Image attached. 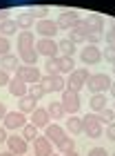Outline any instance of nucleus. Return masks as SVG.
Masks as SVG:
<instances>
[{
  "label": "nucleus",
  "mask_w": 115,
  "mask_h": 156,
  "mask_svg": "<svg viewBox=\"0 0 115 156\" xmlns=\"http://www.w3.org/2000/svg\"><path fill=\"white\" fill-rule=\"evenodd\" d=\"M111 85H113V80L109 74H91L84 87H89L91 94H104V91L111 89Z\"/></svg>",
  "instance_id": "1"
},
{
  "label": "nucleus",
  "mask_w": 115,
  "mask_h": 156,
  "mask_svg": "<svg viewBox=\"0 0 115 156\" xmlns=\"http://www.w3.org/2000/svg\"><path fill=\"white\" fill-rule=\"evenodd\" d=\"M60 103H62V107L64 112H67L69 116H73L80 112L82 107V98H80V91H71V89H64L62 91V98H60Z\"/></svg>",
  "instance_id": "2"
},
{
  "label": "nucleus",
  "mask_w": 115,
  "mask_h": 156,
  "mask_svg": "<svg viewBox=\"0 0 115 156\" xmlns=\"http://www.w3.org/2000/svg\"><path fill=\"white\" fill-rule=\"evenodd\" d=\"M82 125H84V129L82 134H86L89 138H97V136H102V120H100L97 114H86L82 116Z\"/></svg>",
  "instance_id": "3"
},
{
  "label": "nucleus",
  "mask_w": 115,
  "mask_h": 156,
  "mask_svg": "<svg viewBox=\"0 0 115 156\" xmlns=\"http://www.w3.org/2000/svg\"><path fill=\"white\" fill-rule=\"evenodd\" d=\"M89 69H84V67H80V69H73V72L69 74V78H67V89H71V91H80L84 85H86V80H89Z\"/></svg>",
  "instance_id": "4"
},
{
  "label": "nucleus",
  "mask_w": 115,
  "mask_h": 156,
  "mask_svg": "<svg viewBox=\"0 0 115 156\" xmlns=\"http://www.w3.org/2000/svg\"><path fill=\"white\" fill-rule=\"evenodd\" d=\"M40 87L44 89V94H53V91H64V87H67V80L55 74V76H42L40 78Z\"/></svg>",
  "instance_id": "5"
},
{
  "label": "nucleus",
  "mask_w": 115,
  "mask_h": 156,
  "mask_svg": "<svg viewBox=\"0 0 115 156\" xmlns=\"http://www.w3.org/2000/svg\"><path fill=\"white\" fill-rule=\"evenodd\" d=\"M18 78H22V80L27 85H35V83H40V69L35 67V65H20L18 67V72H16Z\"/></svg>",
  "instance_id": "6"
},
{
  "label": "nucleus",
  "mask_w": 115,
  "mask_h": 156,
  "mask_svg": "<svg viewBox=\"0 0 115 156\" xmlns=\"http://www.w3.org/2000/svg\"><path fill=\"white\" fill-rule=\"evenodd\" d=\"M80 58H82L84 65H97L102 60V49L97 45H84L82 51H80Z\"/></svg>",
  "instance_id": "7"
},
{
  "label": "nucleus",
  "mask_w": 115,
  "mask_h": 156,
  "mask_svg": "<svg viewBox=\"0 0 115 156\" xmlns=\"http://www.w3.org/2000/svg\"><path fill=\"white\" fill-rule=\"evenodd\" d=\"M77 23H80V13L75 9H64L60 16H58V27H60V29H73Z\"/></svg>",
  "instance_id": "8"
},
{
  "label": "nucleus",
  "mask_w": 115,
  "mask_h": 156,
  "mask_svg": "<svg viewBox=\"0 0 115 156\" xmlns=\"http://www.w3.org/2000/svg\"><path fill=\"white\" fill-rule=\"evenodd\" d=\"M35 51L40 56H47V58H55L58 56V42L53 38H40L35 42Z\"/></svg>",
  "instance_id": "9"
},
{
  "label": "nucleus",
  "mask_w": 115,
  "mask_h": 156,
  "mask_svg": "<svg viewBox=\"0 0 115 156\" xmlns=\"http://www.w3.org/2000/svg\"><path fill=\"white\" fill-rule=\"evenodd\" d=\"M27 140L22 136H18V134H11L9 138H7V150H9L11 154H16V156H25L27 154Z\"/></svg>",
  "instance_id": "10"
},
{
  "label": "nucleus",
  "mask_w": 115,
  "mask_h": 156,
  "mask_svg": "<svg viewBox=\"0 0 115 156\" xmlns=\"http://www.w3.org/2000/svg\"><path fill=\"white\" fill-rule=\"evenodd\" d=\"M58 29H60V27H58L55 20H47V18L38 20V25H35V31H38L42 38H53L58 34Z\"/></svg>",
  "instance_id": "11"
},
{
  "label": "nucleus",
  "mask_w": 115,
  "mask_h": 156,
  "mask_svg": "<svg viewBox=\"0 0 115 156\" xmlns=\"http://www.w3.org/2000/svg\"><path fill=\"white\" fill-rule=\"evenodd\" d=\"M33 154L35 156H53V143L47 136H38L33 140Z\"/></svg>",
  "instance_id": "12"
},
{
  "label": "nucleus",
  "mask_w": 115,
  "mask_h": 156,
  "mask_svg": "<svg viewBox=\"0 0 115 156\" xmlns=\"http://www.w3.org/2000/svg\"><path fill=\"white\" fill-rule=\"evenodd\" d=\"M27 125V118L22 112H7L5 116V129H20Z\"/></svg>",
  "instance_id": "13"
},
{
  "label": "nucleus",
  "mask_w": 115,
  "mask_h": 156,
  "mask_svg": "<svg viewBox=\"0 0 115 156\" xmlns=\"http://www.w3.org/2000/svg\"><path fill=\"white\" fill-rule=\"evenodd\" d=\"M91 34V29H89V25L84 23V20H80L73 29H69V40H73L75 45L77 42H86V36Z\"/></svg>",
  "instance_id": "14"
},
{
  "label": "nucleus",
  "mask_w": 115,
  "mask_h": 156,
  "mask_svg": "<svg viewBox=\"0 0 115 156\" xmlns=\"http://www.w3.org/2000/svg\"><path fill=\"white\" fill-rule=\"evenodd\" d=\"M7 87H9V94H11V96H18V98L27 96V91H29V85L22 80V78H18V76H13Z\"/></svg>",
  "instance_id": "15"
},
{
  "label": "nucleus",
  "mask_w": 115,
  "mask_h": 156,
  "mask_svg": "<svg viewBox=\"0 0 115 156\" xmlns=\"http://www.w3.org/2000/svg\"><path fill=\"white\" fill-rule=\"evenodd\" d=\"M44 136L51 140V143H55V145H60L64 138H69L67 132H64L60 125H47V127H44Z\"/></svg>",
  "instance_id": "16"
},
{
  "label": "nucleus",
  "mask_w": 115,
  "mask_h": 156,
  "mask_svg": "<svg viewBox=\"0 0 115 156\" xmlns=\"http://www.w3.org/2000/svg\"><path fill=\"white\" fill-rule=\"evenodd\" d=\"M84 23L89 25V29L95 31V34H102L104 31V18L100 16V13H89V16L84 18Z\"/></svg>",
  "instance_id": "17"
},
{
  "label": "nucleus",
  "mask_w": 115,
  "mask_h": 156,
  "mask_svg": "<svg viewBox=\"0 0 115 156\" xmlns=\"http://www.w3.org/2000/svg\"><path fill=\"white\" fill-rule=\"evenodd\" d=\"M35 109H38V101H35V98H31L29 94L20 98V103H18V112H22V114H33Z\"/></svg>",
  "instance_id": "18"
},
{
  "label": "nucleus",
  "mask_w": 115,
  "mask_h": 156,
  "mask_svg": "<svg viewBox=\"0 0 115 156\" xmlns=\"http://www.w3.org/2000/svg\"><path fill=\"white\" fill-rule=\"evenodd\" d=\"M49 120H51V116H49L47 109H35L31 114V125H35L38 129H40V127H47Z\"/></svg>",
  "instance_id": "19"
},
{
  "label": "nucleus",
  "mask_w": 115,
  "mask_h": 156,
  "mask_svg": "<svg viewBox=\"0 0 115 156\" xmlns=\"http://www.w3.org/2000/svg\"><path fill=\"white\" fill-rule=\"evenodd\" d=\"M0 67H2L5 72H18L20 58H18V56H13V54H5L2 60H0Z\"/></svg>",
  "instance_id": "20"
},
{
  "label": "nucleus",
  "mask_w": 115,
  "mask_h": 156,
  "mask_svg": "<svg viewBox=\"0 0 115 156\" xmlns=\"http://www.w3.org/2000/svg\"><path fill=\"white\" fill-rule=\"evenodd\" d=\"M106 103H109V98L104 94H91V112L93 114H100L102 109H106Z\"/></svg>",
  "instance_id": "21"
},
{
  "label": "nucleus",
  "mask_w": 115,
  "mask_h": 156,
  "mask_svg": "<svg viewBox=\"0 0 115 156\" xmlns=\"http://www.w3.org/2000/svg\"><path fill=\"white\" fill-rule=\"evenodd\" d=\"M58 67H60V74H71L75 69L73 56H58Z\"/></svg>",
  "instance_id": "22"
},
{
  "label": "nucleus",
  "mask_w": 115,
  "mask_h": 156,
  "mask_svg": "<svg viewBox=\"0 0 115 156\" xmlns=\"http://www.w3.org/2000/svg\"><path fill=\"white\" fill-rule=\"evenodd\" d=\"M67 129L73 134V136H77V134H82V129H84V125H82V118L77 116V114H73V116H69L67 118Z\"/></svg>",
  "instance_id": "23"
},
{
  "label": "nucleus",
  "mask_w": 115,
  "mask_h": 156,
  "mask_svg": "<svg viewBox=\"0 0 115 156\" xmlns=\"http://www.w3.org/2000/svg\"><path fill=\"white\" fill-rule=\"evenodd\" d=\"M47 112H49V116H51V120H62L64 116H67V112H64V107H62V103H49V107H47Z\"/></svg>",
  "instance_id": "24"
},
{
  "label": "nucleus",
  "mask_w": 115,
  "mask_h": 156,
  "mask_svg": "<svg viewBox=\"0 0 115 156\" xmlns=\"http://www.w3.org/2000/svg\"><path fill=\"white\" fill-rule=\"evenodd\" d=\"M29 47H35V36L33 31H22L18 36V49H29Z\"/></svg>",
  "instance_id": "25"
},
{
  "label": "nucleus",
  "mask_w": 115,
  "mask_h": 156,
  "mask_svg": "<svg viewBox=\"0 0 115 156\" xmlns=\"http://www.w3.org/2000/svg\"><path fill=\"white\" fill-rule=\"evenodd\" d=\"M0 31H2V34H0V36H13V34H16L18 31V23H16V20H11V18H7V20H2V23H0Z\"/></svg>",
  "instance_id": "26"
},
{
  "label": "nucleus",
  "mask_w": 115,
  "mask_h": 156,
  "mask_svg": "<svg viewBox=\"0 0 115 156\" xmlns=\"http://www.w3.org/2000/svg\"><path fill=\"white\" fill-rule=\"evenodd\" d=\"M20 58H22L25 65H35V60H38V51H35V47L20 49Z\"/></svg>",
  "instance_id": "27"
},
{
  "label": "nucleus",
  "mask_w": 115,
  "mask_h": 156,
  "mask_svg": "<svg viewBox=\"0 0 115 156\" xmlns=\"http://www.w3.org/2000/svg\"><path fill=\"white\" fill-rule=\"evenodd\" d=\"M58 51H62V56H73V51H75V42L69 40V38L60 40V42H58Z\"/></svg>",
  "instance_id": "28"
},
{
  "label": "nucleus",
  "mask_w": 115,
  "mask_h": 156,
  "mask_svg": "<svg viewBox=\"0 0 115 156\" xmlns=\"http://www.w3.org/2000/svg\"><path fill=\"white\" fill-rule=\"evenodd\" d=\"M22 138L27 140V143H29V140H35V138H38V127L31 125V123H27L22 127Z\"/></svg>",
  "instance_id": "29"
},
{
  "label": "nucleus",
  "mask_w": 115,
  "mask_h": 156,
  "mask_svg": "<svg viewBox=\"0 0 115 156\" xmlns=\"http://www.w3.org/2000/svg\"><path fill=\"white\" fill-rule=\"evenodd\" d=\"M44 69H47V76H55V74H60V67H58V56H55V58H47Z\"/></svg>",
  "instance_id": "30"
},
{
  "label": "nucleus",
  "mask_w": 115,
  "mask_h": 156,
  "mask_svg": "<svg viewBox=\"0 0 115 156\" xmlns=\"http://www.w3.org/2000/svg\"><path fill=\"white\" fill-rule=\"evenodd\" d=\"M33 20H35V18H33L31 13L27 11V13H20V16L16 18V23H18V27H22V29H27V27H31V25H33Z\"/></svg>",
  "instance_id": "31"
},
{
  "label": "nucleus",
  "mask_w": 115,
  "mask_h": 156,
  "mask_svg": "<svg viewBox=\"0 0 115 156\" xmlns=\"http://www.w3.org/2000/svg\"><path fill=\"white\" fill-rule=\"evenodd\" d=\"M97 116H100V120H102V123H106V125L115 123V112H113V109H109V107H106V109H102Z\"/></svg>",
  "instance_id": "32"
},
{
  "label": "nucleus",
  "mask_w": 115,
  "mask_h": 156,
  "mask_svg": "<svg viewBox=\"0 0 115 156\" xmlns=\"http://www.w3.org/2000/svg\"><path fill=\"white\" fill-rule=\"evenodd\" d=\"M31 98H35V101H40L42 96H44V89L40 87V83H35V85H29V91H27Z\"/></svg>",
  "instance_id": "33"
},
{
  "label": "nucleus",
  "mask_w": 115,
  "mask_h": 156,
  "mask_svg": "<svg viewBox=\"0 0 115 156\" xmlns=\"http://www.w3.org/2000/svg\"><path fill=\"white\" fill-rule=\"evenodd\" d=\"M58 150H60L62 154H69V152H73L75 150V140L73 138H64L60 145H58Z\"/></svg>",
  "instance_id": "34"
},
{
  "label": "nucleus",
  "mask_w": 115,
  "mask_h": 156,
  "mask_svg": "<svg viewBox=\"0 0 115 156\" xmlns=\"http://www.w3.org/2000/svg\"><path fill=\"white\" fill-rule=\"evenodd\" d=\"M29 13H31L33 18H40V20H42V18L49 13V7H44V5H42V7H31V9H29Z\"/></svg>",
  "instance_id": "35"
},
{
  "label": "nucleus",
  "mask_w": 115,
  "mask_h": 156,
  "mask_svg": "<svg viewBox=\"0 0 115 156\" xmlns=\"http://www.w3.org/2000/svg\"><path fill=\"white\" fill-rule=\"evenodd\" d=\"M104 40H106V45H111V47H115V23L111 25V29L104 34Z\"/></svg>",
  "instance_id": "36"
},
{
  "label": "nucleus",
  "mask_w": 115,
  "mask_h": 156,
  "mask_svg": "<svg viewBox=\"0 0 115 156\" xmlns=\"http://www.w3.org/2000/svg\"><path fill=\"white\" fill-rule=\"evenodd\" d=\"M102 58H106L109 62H115V47H111V45H106V49L102 51Z\"/></svg>",
  "instance_id": "37"
},
{
  "label": "nucleus",
  "mask_w": 115,
  "mask_h": 156,
  "mask_svg": "<svg viewBox=\"0 0 115 156\" xmlns=\"http://www.w3.org/2000/svg\"><path fill=\"white\" fill-rule=\"evenodd\" d=\"M100 40H102V34H95V31H91L89 36H86V45H97Z\"/></svg>",
  "instance_id": "38"
},
{
  "label": "nucleus",
  "mask_w": 115,
  "mask_h": 156,
  "mask_svg": "<svg viewBox=\"0 0 115 156\" xmlns=\"http://www.w3.org/2000/svg\"><path fill=\"white\" fill-rule=\"evenodd\" d=\"M9 49H11V45H9V40H7L5 36H0V56L9 54Z\"/></svg>",
  "instance_id": "39"
},
{
  "label": "nucleus",
  "mask_w": 115,
  "mask_h": 156,
  "mask_svg": "<svg viewBox=\"0 0 115 156\" xmlns=\"http://www.w3.org/2000/svg\"><path fill=\"white\" fill-rule=\"evenodd\" d=\"M86 156H109V152H106L104 147H91Z\"/></svg>",
  "instance_id": "40"
},
{
  "label": "nucleus",
  "mask_w": 115,
  "mask_h": 156,
  "mask_svg": "<svg viewBox=\"0 0 115 156\" xmlns=\"http://www.w3.org/2000/svg\"><path fill=\"white\" fill-rule=\"evenodd\" d=\"M9 80H11L9 72H5V69L0 67V87H5V85H9Z\"/></svg>",
  "instance_id": "41"
},
{
  "label": "nucleus",
  "mask_w": 115,
  "mask_h": 156,
  "mask_svg": "<svg viewBox=\"0 0 115 156\" xmlns=\"http://www.w3.org/2000/svg\"><path fill=\"white\" fill-rule=\"evenodd\" d=\"M106 138H109V140H115V123H111L109 127H106Z\"/></svg>",
  "instance_id": "42"
},
{
  "label": "nucleus",
  "mask_w": 115,
  "mask_h": 156,
  "mask_svg": "<svg viewBox=\"0 0 115 156\" xmlns=\"http://www.w3.org/2000/svg\"><path fill=\"white\" fill-rule=\"evenodd\" d=\"M7 138H9V136H7V129H5V127H0V143H5Z\"/></svg>",
  "instance_id": "43"
},
{
  "label": "nucleus",
  "mask_w": 115,
  "mask_h": 156,
  "mask_svg": "<svg viewBox=\"0 0 115 156\" xmlns=\"http://www.w3.org/2000/svg\"><path fill=\"white\" fill-rule=\"evenodd\" d=\"M5 116H7V107H5V103L0 101V120H2Z\"/></svg>",
  "instance_id": "44"
},
{
  "label": "nucleus",
  "mask_w": 115,
  "mask_h": 156,
  "mask_svg": "<svg viewBox=\"0 0 115 156\" xmlns=\"http://www.w3.org/2000/svg\"><path fill=\"white\" fill-rule=\"evenodd\" d=\"M7 18H9V11H7V9H0V23L7 20Z\"/></svg>",
  "instance_id": "45"
},
{
  "label": "nucleus",
  "mask_w": 115,
  "mask_h": 156,
  "mask_svg": "<svg viewBox=\"0 0 115 156\" xmlns=\"http://www.w3.org/2000/svg\"><path fill=\"white\" fill-rule=\"evenodd\" d=\"M109 91H111V96H113V98H115V83H113V85H111V89H109Z\"/></svg>",
  "instance_id": "46"
},
{
  "label": "nucleus",
  "mask_w": 115,
  "mask_h": 156,
  "mask_svg": "<svg viewBox=\"0 0 115 156\" xmlns=\"http://www.w3.org/2000/svg\"><path fill=\"white\" fill-rule=\"evenodd\" d=\"M67 156H80V154H77V152H75V150H73V152H69V154H67Z\"/></svg>",
  "instance_id": "47"
},
{
  "label": "nucleus",
  "mask_w": 115,
  "mask_h": 156,
  "mask_svg": "<svg viewBox=\"0 0 115 156\" xmlns=\"http://www.w3.org/2000/svg\"><path fill=\"white\" fill-rule=\"evenodd\" d=\"M2 156H16V154H11V152H7V154H2Z\"/></svg>",
  "instance_id": "48"
},
{
  "label": "nucleus",
  "mask_w": 115,
  "mask_h": 156,
  "mask_svg": "<svg viewBox=\"0 0 115 156\" xmlns=\"http://www.w3.org/2000/svg\"><path fill=\"white\" fill-rule=\"evenodd\" d=\"M111 65H113V74H115V62H111Z\"/></svg>",
  "instance_id": "49"
},
{
  "label": "nucleus",
  "mask_w": 115,
  "mask_h": 156,
  "mask_svg": "<svg viewBox=\"0 0 115 156\" xmlns=\"http://www.w3.org/2000/svg\"><path fill=\"white\" fill-rule=\"evenodd\" d=\"M53 156H55V154H53ZM60 156H67V154H60Z\"/></svg>",
  "instance_id": "50"
},
{
  "label": "nucleus",
  "mask_w": 115,
  "mask_h": 156,
  "mask_svg": "<svg viewBox=\"0 0 115 156\" xmlns=\"http://www.w3.org/2000/svg\"><path fill=\"white\" fill-rule=\"evenodd\" d=\"M111 156H115V152H113V154H111Z\"/></svg>",
  "instance_id": "51"
},
{
  "label": "nucleus",
  "mask_w": 115,
  "mask_h": 156,
  "mask_svg": "<svg viewBox=\"0 0 115 156\" xmlns=\"http://www.w3.org/2000/svg\"><path fill=\"white\" fill-rule=\"evenodd\" d=\"M0 156H2V154H0Z\"/></svg>",
  "instance_id": "52"
},
{
  "label": "nucleus",
  "mask_w": 115,
  "mask_h": 156,
  "mask_svg": "<svg viewBox=\"0 0 115 156\" xmlns=\"http://www.w3.org/2000/svg\"><path fill=\"white\" fill-rule=\"evenodd\" d=\"M113 112H115V109H113Z\"/></svg>",
  "instance_id": "53"
}]
</instances>
